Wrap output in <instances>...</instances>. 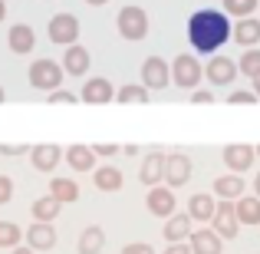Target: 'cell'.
I'll return each instance as SVG.
<instances>
[{
	"mask_svg": "<svg viewBox=\"0 0 260 254\" xmlns=\"http://www.w3.org/2000/svg\"><path fill=\"white\" fill-rule=\"evenodd\" d=\"M33 43H37V33H33L26 23H13L10 26V33H7V46H10L13 53L26 57V53L33 50Z\"/></svg>",
	"mask_w": 260,
	"mask_h": 254,
	"instance_id": "obj_16",
	"label": "cell"
},
{
	"mask_svg": "<svg viewBox=\"0 0 260 254\" xmlns=\"http://www.w3.org/2000/svg\"><path fill=\"white\" fill-rule=\"evenodd\" d=\"M191 102H198V106H211V102H214V96L204 93V89H198V93L191 96Z\"/></svg>",
	"mask_w": 260,
	"mask_h": 254,
	"instance_id": "obj_39",
	"label": "cell"
},
{
	"mask_svg": "<svg viewBox=\"0 0 260 254\" xmlns=\"http://www.w3.org/2000/svg\"><path fill=\"white\" fill-rule=\"evenodd\" d=\"M191 238V215H172L165 221V241L175 244V241H184Z\"/></svg>",
	"mask_w": 260,
	"mask_h": 254,
	"instance_id": "obj_21",
	"label": "cell"
},
{
	"mask_svg": "<svg viewBox=\"0 0 260 254\" xmlns=\"http://www.w3.org/2000/svg\"><path fill=\"white\" fill-rule=\"evenodd\" d=\"M119 102H148V86H122L119 96H115Z\"/></svg>",
	"mask_w": 260,
	"mask_h": 254,
	"instance_id": "obj_30",
	"label": "cell"
},
{
	"mask_svg": "<svg viewBox=\"0 0 260 254\" xmlns=\"http://www.w3.org/2000/svg\"><path fill=\"white\" fill-rule=\"evenodd\" d=\"M7 99V93H4V86H0V102H4Z\"/></svg>",
	"mask_w": 260,
	"mask_h": 254,
	"instance_id": "obj_46",
	"label": "cell"
},
{
	"mask_svg": "<svg viewBox=\"0 0 260 254\" xmlns=\"http://www.w3.org/2000/svg\"><path fill=\"white\" fill-rule=\"evenodd\" d=\"M254 155H257V149L241 146V142H237V146H228V149H224V165L241 175V172H247L250 165H254Z\"/></svg>",
	"mask_w": 260,
	"mask_h": 254,
	"instance_id": "obj_13",
	"label": "cell"
},
{
	"mask_svg": "<svg viewBox=\"0 0 260 254\" xmlns=\"http://www.w3.org/2000/svg\"><path fill=\"white\" fill-rule=\"evenodd\" d=\"M13 254H37V248H30V244H17Z\"/></svg>",
	"mask_w": 260,
	"mask_h": 254,
	"instance_id": "obj_41",
	"label": "cell"
},
{
	"mask_svg": "<svg viewBox=\"0 0 260 254\" xmlns=\"http://www.w3.org/2000/svg\"><path fill=\"white\" fill-rule=\"evenodd\" d=\"M122 254H155V251H152V244L135 241V244H125V248H122Z\"/></svg>",
	"mask_w": 260,
	"mask_h": 254,
	"instance_id": "obj_36",
	"label": "cell"
},
{
	"mask_svg": "<svg viewBox=\"0 0 260 254\" xmlns=\"http://www.w3.org/2000/svg\"><path fill=\"white\" fill-rule=\"evenodd\" d=\"M254 188H257V195H260V175H257V182H254Z\"/></svg>",
	"mask_w": 260,
	"mask_h": 254,
	"instance_id": "obj_45",
	"label": "cell"
},
{
	"mask_svg": "<svg viewBox=\"0 0 260 254\" xmlns=\"http://www.w3.org/2000/svg\"><path fill=\"white\" fill-rule=\"evenodd\" d=\"M168 79H172V73H168V63L158 57H148L145 63H142V83L148 89H165Z\"/></svg>",
	"mask_w": 260,
	"mask_h": 254,
	"instance_id": "obj_7",
	"label": "cell"
},
{
	"mask_svg": "<svg viewBox=\"0 0 260 254\" xmlns=\"http://www.w3.org/2000/svg\"><path fill=\"white\" fill-rule=\"evenodd\" d=\"M26 152H30V146H20V142L17 146H7V142L0 146V155H26Z\"/></svg>",
	"mask_w": 260,
	"mask_h": 254,
	"instance_id": "obj_37",
	"label": "cell"
},
{
	"mask_svg": "<svg viewBox=\"0 0 260 254\" xmlns=\"http://www.w3.org/2000/svg\"><path fill=\"white\" fill-rule=\"evenodd\" d=\"M66 162H70V168H76V172H89V168L95 165V149L76 142V146L66 149Z\"/></svg>",
	"mask_w": 260,
	"mask_h": 254,
	"instance_id": "obj_19",
	"label": "cell"
},
{
	"mask_svg": "<svg viewBox=\"0 0 260 254\" xmlns=\"http://www.w3.org/2000/svg\"><path fill=\"white\" fill-rule=\"evenodd\" d=\"M165 159L168 155H161V152H148L145 162H142V168H139V182L148 185V188H155V185L165 178Z\"/></svg>",
	"mask_w": 260,
	"mask_h": 254,
	"instance_id": "obj_11",
	"label": "cell"
},
{
	"mask_svg": "<svg viewBox=\"0 0 260 254\" xmlns=\"http://www.w3.org/2000/svg\"><path fill=\"white\" fill-rule=\"evenodd\" d=\"M231 37V23L221 10H198L188 20V40L198 53H214Z\"/></svg>",
	"mask_w": 260,
	"mask_h": 254,
	"instance_id": "obj_1",
	"label": "cell"
},
{
	"mask_svg": "<svg viewBox=\"0 0 260 254\" xmlns=\"http://www.w3.org/2000/svg\"><path fill=\"white\" fill-rule=\"evenodd\" d=\"M237 73H241V70H237L234 60H228V57H214V60L208 63V79H211L214 86H231Z\"/></svg>",
	"mask_w": 260,
	"mask_h": 254,
	"instance_id": "obj_14",
	"label": "cell"
},
{
	"mask_svg": "<svg viewBox=\"0 0 260 254\" xmlns=\"http://www.w3.org/2000/svg\"><path fill=\"white\" fill-rule=\"evenodd\" d=\"M46 33H50L53 43L73 46V43L79 40V20L73 17V13H56V17L50 20V26H46Z\"/></svg>",
	"mask_w": 260,
	"mask_h": 254,
	"instance_id": "obj_4",
	"label": "cell"
},
{
	"mask_svg": "<svg viewBox=\"0 0 260 254\" xmlns=\"http://www.w3.org/2000/svg\"><path fill=\"white\" fill-rule=\"evenodd\" d=\"M224 238L217 235L214 228H201V231H194L191 235V251L194 254H221V248H224Z\"/></svg>",
	"mask_w": 260,
	"mask_h": 254,
	"instance_id": "obj_17",
	"label": "cell"
},
{
	"mask_svg": "<svg viewBox=\"0 0 260 254\" xmlns=\"http://www.w3.org/2000/svg\"><path fill=\"white\" fill-rule=\"evenodd\" d=\"M59 159H63V149L53 146V142H43V146H33L30 149V162L37 172H53L59 165Z\"/></svg>",
	"mask_w": 260,
	"mask_h": 254,
	"instance_id": "obj_9",
	"label": "cell"
},
{
	"mask_svg": "<svg viewBox=\"0 0 260 254\" xmlns=\"http://www.w3.org/2000/svg\"><path fill=\"white\" fill-rule=\"evenodd\" d=\"M148 211L158 215V218H172L175 215V191L158 188V185H155V188L148 191Z\"/></svg>",
	"mask_w": 260,
	"mask_h": 254,
	"instance_id": "obj_18",
	"label": "cell"
},
{
	"mask_svg": "<svg viewBox=\"0 0 260 254\" xmlns=\"http://www.w3.org/2000/svg\"><path fill=\"white\" fill-rule=\"evenodd\" d=\"M115 96V89L109 79H102V76H95V79H89V83L83 86V93H79V99L89 102V106H106L109 99Z\"/></svg>",
	"mask_w": 260,
	"mask_h": 254,
	"instance_id": "obj_12",
	"label": "cell"
},
{
	"mask_svg": "<svg viewBox=\"0 0 260 254\" xmlns=\"http://www.w3.org/2000/svg\"><path fill=\"white\" fill-rule=\"evenodd\" d=\"M26 244L37 251H50L53 244H56V228H53V221H33L30 228H26Z\"/></svg>",
	"mask_w": 260,
	"mask_h": 254,
	"instance_id": "obj_10",
	"label": "cell"
},
{
	"mask_svg": "<svg viewBox=\"0 0 260 254\" xmlns=\"http://www.w3.org/2000/svg\"><path fill=\"white\" fill-rule=\"evenodd\" d=\"M257 7H260L257 0H224V10L234 13V17H250Z\"/></svg>",
	"mask_w": 260,
	"mask_h": 254,
	"instance_id": "obj_32",
	"label": "cell"
},
{
	"mask_svg": "<svg viewBox=\"0 0 260 254\" xmlns=\"http://www.w3.org/2000/svg\"><path fill=\"white\" fill-rule=\"evenodd\" d=\"M119 33L125 40H145L148 37V17L142 7H122L119 10Z\"/></svg>",
	"mask_w": 260,
	"mask_h": 254,
	"instance_id": "obj_3",
	"label": "cell"
},
{
	"mask_svg": "<svg viewBox=\"0 0 260 254\" xmlns=\"http://www.w3.org/2000/svg\"><path fill=\"white\" fill-rule=\"evenodd\" d=\"M237 218H241V224H260V195L237 198Z\"/></svg>",
	"mask_w": 260,
	"mask_h": 254,
	"instance_id": "obj_23",
	"label": "cell"
},
{
	"mask_svg": "<svg viewBox=\"0 0 260 254\" xmlns=\"http://www.w3.org/2000/svg\"><path fill=\"white\" fill-rule=\"evenodd\" d=\"M214 211H217V205H214V198H211V195H191L188 215L194 218V221H211Z\"/></svg>",
	"mask_w": 260,
	"mask_h": 254,
	"instance_id": "obj_22",
	"label": "cell"
},
{
	"mask_svg": "<svg viewBox=\"0 0 260 254\" xmlns=\"http://www.w3.org/2000/svg\"><path fill=\"white\" fill-rule=\"evenodd\" d=\"M237 70H241L244 76H250V79H254L257 73H260V50H247V53H244V57H241V63H237Z\"/></svg>",
	"mask_w": 260,
	"mask_h": 254,
	"instance_id": "obj_31",
	"label": "cell"
},
{
	"mask_svg": "<svg viewBox=\"0 0 260 254\" xmlns=\"http://www.w3.org/2000/svg\"><path fill=\"white\" fill-rule=\"evenodd\" d=\"M254 93L260 96V73H257V76H254Z\"/></svg>",
	"mask_w": 260,
	"mask_h": 254,
	"instance_id": "obj_43",
	"label": "cell"
},
{
	"mask_svg": "<svg viewBox=\"0 0 260 254\" xmlns=\"http://www.w3.org/2000/svg\"><path fill=\"white\" fill-rule=\"evenodd\" d=\"M13 198V182H10V175H0V205H7Z\"/></svg>",
	"mask_w": 260,
	"mask_h": 254,
	"instance_id": "obj_35",
	"label": "cell"
},
{
	"mask_svg": "<svg viewBox=\"0 0 260 254\" xmlns=\"http://www.w3.org/2000/svg\"><path fill=\"white\" fill-rule=\"evenodd\" d=\"M188 178H191V159L188 155H181V152L168 155L165 159V182H168V188H181Z\"/></svg>",
	"mask_w": 260,
	"mask_h": 254,
	"instance_id": "obj_8",
	"label": "cell"
},
{
	"mask_svg": "<svg viewBox=\"0 0 260 254\" xmlns=\"http://www.w3.org/2000/svg\"><path fill=\"white\" fill-rule=\"evenodd\" d=\"M59 198L56 195H43V198H37L33 202V221H53V218L59 215Z\"/></svg>",
	"mask_w": 260,
	"mask_h": 254,
	"instance_id": "obj_25",
	"label": "cell"
},
{
	"mask_svg": "<svg viewBox=\"0 0 260 254\" xmlns=\"http://www.w3.org/2000/svg\"><path fill=\"white\" fill-rule=\"evenodd\" d=\"M92 182L99 191H119L122 188V172L115 165H99L92 172Z\"/></svg>",
	"mask_w": 260,
	"mask_h": 254,
	"instance_id": "obj_20",
	"label": "cell"
},
{
	"mask_svg": "<svg viewBox=\"0 0 260 254\" xmlns=\"http://www.w3.org/2000/svg\"><path fill=\"white\" fill-rule=\"evenodd\" d=\"M257 152H260V149H257Z\"/></svg>",
	"mask_w": 260,
	"mask_h": 254,
	"instance_id": "obj_47",
	"label": "cell"
},
{
	"mask_svg": "<svg viewBox=\"0 0 260 254\" xmlns=\"http://www.w3.org/2000/svg\"><path fill=\"white\" fill-rule=\"evenodd\" d=\"M165 254H194L191 251V244H181V241H175V244H168Z\"/></svg>",
	"mask_w": 260,
	"mask_h": 254,
	"instance_id": "obj_40",
	"label": "cell"
},
{
	"mask_svg": "<svg viewBox=\"0 0 260 254\" xmlns=\"http://www.w3.org/2000/svg\"><path fill=\"white\" fill-rule=\"evenodd\" d=\"M172 79L181 89H194L201 83V63H198L194 57H188V53H181V57H175V66H172Z\"/></svg>",
	"mask_w": 260,
	"mask_h": 254,
	"instance_id": "obj_5",
	"label": "cell"
},
{
	"mask_svg": "<svg viewBox=\"0 0 260 254\" xmlns=\"http://www.w3.org/2000/svg\"><path fill=\"white\" fill-rule=\"evenodd\" d=\"M89 7H102V4H109V0H86Z\"/></svg>",
	"mask_w": 260,
	"mask_h": 254,
	"instance_id": "obj_42",
	"label": "cell"
},
{
	"mask_svg": "<svg viewBox=\"0 0 260 254\" xmlns=\"http://www.w3.org/2000/svg\"><path fill=\"white\" fill-rule=\"evenodd\" d=\"M89 63H92V57H89L86 46H79V43L66 46V53H63V70L70 73V76H83V73L89 70Z\"/></svg>",
	"mask_w": 260,
	"mask_h": 254,
	"instance_id": "obj_15",
	"label": "cell"
},
{
	"mask_svg": "<svg viewBox=\"0 0 260 254\" xmlns=\"http://www.w3.org/2000/svg\"><path fill=\"white\" fill-rule=\"evenodd\" d=\"M102 244H106V231L99 224H89L83 235H79V254H99Z\"/></svg>",
	"mask_w": 260,
	"mask_h": 254,
	"instance_id": "obj_24",
	"label": "cell"
},
{
	"mask_svg": "<svg viewBox=\"0 0 260 254\" xmlns=\"http://www.w3.org/2000/svg\"><path fill=\"white\" fill-rule=\"evenodd\" d=\"M211 221H214V231H217L221 238H234V235H237V228H241V218H237V205H231V198H228V202H221Z\"/></svg>",
	"mask_w": 260,
	"mask_h": 254,
	"instance_id": "obj_6",
	"label": "cell"
},
{
	"mask_svg": "<svg viewBox=\"0 0 260 254\" xmlns=\"http://www.w3.org/2000/svg\"><path fill=\"white\" fill-rule=\"evenodd\" d=\"M214 191L221 198H241L244 195V178L237 175V172H234V175H221L214 182Z\"/></svg>",
	"mask_w": 260,
	"mask_h": 254,
	"instance_id": "obj_27",
	"label": "cell"
},
{
	"mask_svg": "<svg viewBox=\"0 0 260 254\" xmlns=\"http://www.w3.org/2000/svg\"><path fill=\"white\" fill-rule=\"evenodd\" d=\"M231 106H250V102H257V93H244V89H237V93L228 96Z\"/></svg>",
	"mask_w": 260,
	"mask_h": 254,
	"instance_id": "obj_34",
	"label": "cell"
},
{
	"mask_svg": "<svg viewBox=\"0 0 260 254\" xmlns=\"http://www.w3.org/2000/svg\"><path fill=\"white\" fill-rule=\"evenodd\" d=\"M50 195H56L59 202L70 205V202L79 198V185L73 182V178H53V182H50Z\"/></svg>",
	"mask_w": 260,
	"mask_h": 254,
	"instance_id": "obj_28",
	"label": "cell"
},
{
	"mask_svg": "<svg viewBox=\"0 0 260 254\" xmlns=\"http://www.w3.org/2000/svg\"><path fill=\"white\" fill-rule=\"evenodd\" d=\"M20 238H23L20 224H13V221H0V248H17Z\"/></svg>",
	"mask_w": 260,
	"mask_h": 254,
	"instance_id": "obj_29",
	"label": "cell"
},
{
	"mask_svg": "<svg viewBox=\"0 0 260 254\" xmlns=\"http://www.w3.org/2000/svg\"><path fill=\"white\" fill-rule=\"evenodd\" d=\"M73 102H79V96H73L70 89H53L50 93V106H73Z\"/></svg>",
	"mask_w": 260,
	"mask_h": 254,
	"instance_id": "obj_33",
	"label": "cell"
},
{
	"mask_svg": "<svg viewBox=\"0 0 260 254\" xmlns=\"http://www.w3.org/2000/svg\"><path fill=\"white\" fill-rule=\"evenodd\" d=\"M234 40L241 46H254L260 40V20H250V17H241V23L234 26Z\"/></svg>",
	"mask_w": 260,
	"mask_h": 254,
	"instance_id": "obj_26",
	"label": "cell"
},
{
	"mask_svg": "<svg viewBox=\"0 0 260 254\" xmlns=\"http://www.w3.org/2000/svg\"><path fill=\"white\" fill-rule=\"evenodd\" d=\"M95 155H106V159H109V155H115V152H119V146H112V142H95Z\"/></svg>",
	"mask_w": 260,
	"mask_h": 254,
	"instance_id": "obj_38",
	"label": "cell"
},
{
	"mask_svg": "<svg viewBox=\"0 0 260 254\" xmlns=\"http://www.w3.org/2000/svg\"><path fill=\"white\" fill-rule=\"evenodd\" d=\"M4 13H7V7H4V0H0V20H4Z\"/></svg>",
	"mask_w": 260,
	"mask_h": 254,
	"instance_id": "obj_44",
	"label": "cell"
},
{
	"mask_svg": "<svg viewBox=\"0 0 260 254\" xmlns=\"http://www.w3.org/2000/svg\"><path fill=\"white\" fill-rule=\"evenodd\" d=\"M59 83H63V66H59L56 60H33V66H30V86L53 93V89H59Z\"/></svg>",
	"mask_w": 260,
	"mask_h": 254,
	"instance_id": "obj_2",
	"label": "cell"
}]
</instances>
